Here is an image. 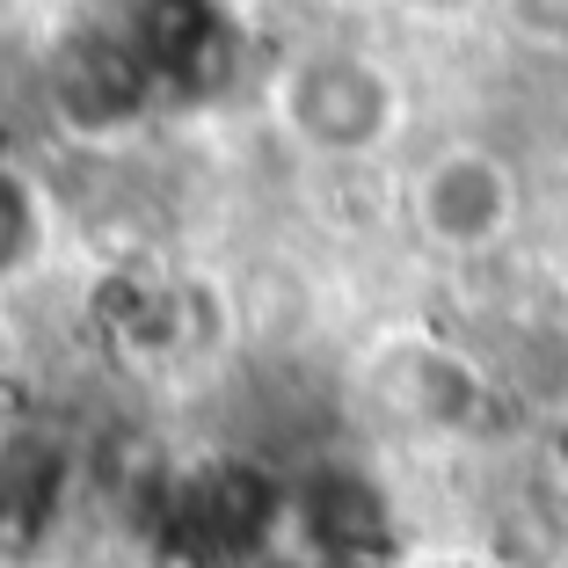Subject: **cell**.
Segmentation results:
<instances>
[{"mask_svg": "<svg viewBox=\"0 0 568 568\" xmlns=\"http://www.w3.org/2000/svg\"><path fill=\"white\" fill-rule=\"evenodd\" d=\"M263 102H270V118H277V132L300 153H314V161H365V153L394 146V132L408 118L402 73L357 44L292 51L270 73Z\"/></svg>", "mask_w": 568, "mask_h": 568, "instance_id": "6da1fadb", "label": "cell"}, {"mask_svg": "<svg viewBox=\"0 0 568 568\" xmlns=\"http://www.w3.org/2000/svg\"><path fill=\"white\" fill-rule=\"evenodd\" d=\"M518 212H525L518 168L481 139H452V146L423 153L408 175V219L445 255H488L496 241H510Z\"/></svg>", "mask_w": 568, "mask_h": 568, "instance_id": "7a4b0ae2", "label": "cell"}, {"mask_svg": "<svg viewBox=\"0 0 568 568\" xmlns=\"http://www.w3.org/2000/svg\"><path fill=\"white\" fill-rule=\"evenodd\" d=\"M365 394L423 437H467L488 416V379L437 335H386L365 357Z\"/></svg>", "mask_w": 568, "mask_h": 568, "instance_id": "3957f363", "label": "cell"}, {"mask_svg": "<svg viewBox=\"0 0 568 568\" xmlns=\"http://www.w3.org/2000/svg\"><path fill=\"white\" fill-rule=\"evenodd\" d=\"M139 67L132 51L110 44V37H88V44L67 51V67H59V110H67L81 132H118V124L139 118Z\"/></svg>", "mask_w": 568, "mask_h": 568, "instance_id": "277c9868", "label": "cell"}, {"mask_svg": "<svg viewBox=\"0 0 568 568\" xmlns=\"http://www.w3.org/2000/svg\"><path fill=\"white\" fill-rule=\"evenodd\" d=\"M51 248V212L44 190L22 175V168L0 161V284H22Z\"/></svg>", "mask_w": 568, "mask_h": 568, "instance_id": "5b68a950", "label": "cell"}]
</instances>
